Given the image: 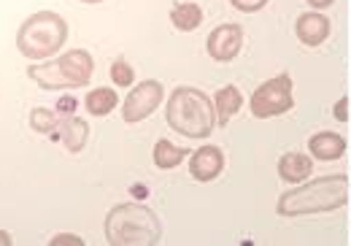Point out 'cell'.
Listing matches in <instances>:
<instances>
[{
	"instance_id": "6da1fadb",
	"label": "cell",
	"mask_w": 351,
	"mask_h": 246,
	"mask_svg": "<svg viewBox=\"0 0 351 246\" xmlns=\"http://www.w3.org/2000/svg\"><path fill=\"white\" fill-rule=\"evenodd\" d=\"M349 203V176H322L303 181L292 192H284L276 203L278 216L327 214Z\"/></svg>"
},
{
	"instance_id": "7a4b0ae2",
	"label": "cell",
	"mask_w": 351,
	"mask_h": 246,
	"mask_svg": "<svg viewBox=\"0 0 351 246\" xmlns=\"http://www.w3.org/2000/svg\"><path fill=\"white\" fill-rule=\"evenodd\" d=\"M106 241L111 246H157L162 241V225L149 205H114L106 216Z\"/></svg>"
},
{
	"instance_id": "3957f363",
	"label": "cell",
	"mask_w": 351,
	"mask_h": 246,
	"mask_svg": "<svg viewBox=\"0 0 351 246\" xmlns=\"http://www.w3.org/2000/svg\"><path fill=\"white\" fill-rule=\"evenodd\" d=\"M165 120L176 133L186 138H208L217 124V109L211 98L197 87H176L168 98Z\"/></svg>"
},
{
	"instance_id": "277c9868",
	"label": "cell",
	"mask_w": 351,
	"mask_h": 246,
	"mask_svg": "<svg viewBox=\"0 0 351 246\" xmlns=\"http://www.w3.org/2000/svg\"><path fill=\"white\" fill-rule=\"evenodd\" d=\"M68 41V22L54 11L27 16L16 33V49L27 60H49Z\"/></svg>"
},
{
	"instance_id": "5b68a950",
	"label": "cell",
	"mask_w": 351,
	"mask_h": 246,
	"mask_svg": "<svg viewBox=\"0 0 351 246\" xmlns=\"http://www.w3.org/2000/svg\"><path fill=\"white\" fill-rule=\"evenodd\" d=\"M95 71L92 54L87 49H71L57 60H49L44 65H30L27 76L41 89H76L87 87Z\"/></svg>"
},
{
	"instance_id": "8992f818",
	"label": "cell",
	"mask_w": 351,
	"mask_h": 246,
	"mask_svg": "<svg viewBox=\"0 0 351 246\" xmlns=\"http://www.w3.org/2000/svg\"><path fill=\"white\" fill-rule=\"evenodd\" d=\"M249 109L257 120H270V117H281L287 111L295 109V98H292V76L281 74L273 76L265 84H260L249 100Z\"/></svg>"
},
{
	"instance_id": "52a82bcc",
	"label": "cell",
	"mask_w": 351,
	"mask_h": 246,
	"mask_svg": "<svg viewBox=\"0 0 351 246\" xmlns=\"http://www.w3.org/2000/svg\"><path fill=\"white\" fill-rule=\"evenodd\" d=\"M162 84L157 79H146V82L135 84V89H130V95L122 103V120L125 122H143L146 117H152L157 111V106L162 103Z\"/></svg>"
},
{
	"instance_id": "ba28073f",
	"label": "cell",
	"mask_w": 351,
	"mask_h": 246,
	"mask_svg": "<svg viewBox=\"0 0 351 246\" xmlns=\"http://www.w3.org/2000/svg\"><path fill=\"white\" fill-rule=\"evenodd\" d=\"M206 49H208V57L217 60V63H232L241 49H243V27L235 25V22H227L219 25L208 33L206 38Z\"/></svg>"
},
{
	"instance_id": "9c48e42d",
	"label": "cell",
	"mask_w": 351,
	"mask_h": 246,
	"mask_svg": "<svg viewBox=\"0 0 351 246\" xmlns=\"http://www.w3.org/2000/svg\"><path fill=\"white\" fill-rule=\"evenodd\" d=\"M224 170V152L219 146H200L189 157V173L195 181H214Z\"/></svg>"
},
{
	"instance_id": "30bf717a",
	"label": "cell",
	"mask_w": 351,
	"mask_h": 246,
	"mask_svg": "<svg viewBox=\"0 0 351 246\" xmlns=\"http://www.w3.org/2000/svg\"><path fill=\"white\" fill-rule=\"evenodd\" d=\"M295 33H298L300 43H306V46H322V43L330 38L332 25H330V19H327L324 14L308 11V14H300V16H298Z\"/></svg>"
},
{
	"instance_id": "8fae6325",
	"label": "cell",
	"mask_w": 351,
	"mask_h": 246,
	"mask_svg": "<svg viewBox=\"0 0 351 246\" xmlns=\"http://www.w3.org/2000/svg\"><path fill=\"white\" fill-rule=\"evenodd\" d=\"M308 152H311V157H316V160H322V163H332V160H341L343 157V152H346V138L343 135H338V133H316V135H311V141H308Z\"/></svg>"
},
{
	"instance_id": "7c38bea8",
	"label": "cell",
	"mask_w": 351,
	"mask_h": 246,
	"mask_svg": "<svg viewBox=\"0 0 351 246\" xmlns=\"http://www.w3.org/2000/svg\"><path fill=\"white\" fill-rule=\"evenodd\" d=\"M311 173H313V163L303 152H287L278 160V176L289 184H303V181H308Z\"/></svg>"
},
{
	"instance_id": "4fadbf2b",
	"label": "cell",
	"mask_w": 351,
	"mask_h": 246,
	"mask_svg": "<svg viewBox=\"0 0 351 246\" xmlns=\"http://www.w3.org/2000/svg\"><path fill=\"white\" fill-rule=\"evenodd\" d=\"M60 141L65 144V149L71 155L82 152L89 141V124L82 117H76V114L62 117V122H60Z\"/></svg>"
},
{
	"instance_id": "5bb4252c",
	"label": "cell",
	"mask_w": 351,
	"mask_h": 246,
	"mask_svg": "<svg viewBox=\"0 0 351 246\" xmlns=\"http://www.w3.org/2000/svg\"><path fill=\"white\" fill-rule=\"evenodd\" d=\"M241 106H243V95H241V89H238V87H232V84L221 87L219 92H217V98H214L217 122L227 124L235 114H238V111H241Z\"/></svg>"
},
{
	"instance_id": "9a60e30c",
	"label": "cell",
	"mask_w": 351,
	"mask_h": 246,
	"mask_svg": "<svg viewBox=\"0 0 351 246\" xmlns=\"http://www.w3.org/2000/svg\"><path fill=\"white\" fill-rule=\"evenodd\" d=\"M171 22H173V27L178 33H192L203 22V8L197 3H192V0L176 3L173 8H171Z\"/></svg>"
},
{
	"instance_id": "2e32d148",
	"label": "cell",
	"mask_w": 351,
	"mask_h": 246,
	"mask_svg": "<svg viewBox=\"0 0 351 246\" xmlns=\"http://www.w3.org/2000/svg\"><path fill=\"white\" fill-rule=\"evenodd\" d=\"M84 103H87V111L92 117H106L119 106V95L111 87H97V89L89 92Z\"/></svg>"
},
{
	"instance_id": "e0dca14e",
	"label": "cell",
	"mask_w": 351,
	"mask_h": 246,
	"mask_svg": "<svg viewBox=\"0 0 351 246\" xmlns=\"http://www.w3.org/2000/svg\"><path fill=\"white\" fill-rule=\"evenodd\" d=\"M184 157H186V149L176 146V144L165 141V138L154 144V165H157V168H162V170L178 168V165L184 163Z\"/></svg>"
},
{
	"instance_id": "ac0fdd59",
	"label": "cell",
	"mask_w": 351,
	"mask_h": 246,
	"mask_svg": "<svg viewBox=\"0 0 351 246\" xmlns=\"http://www.w3.org/2000/svg\"><path fill=\"white\" fill-rule=\"evenodd\" d=\"M60 122H62V117L57 111L44 109V106H38V109L30 111V127L36 133H54V130H60Z\"/></svg>"
},
{
	"instance_id": "d6986e66",
	"label": "cell",
	"mask_w": 351,
	"mask_h": 246,
	"mask_svg": "<svg viewBox=\"0 0 351 246\" xmlns=\"http://www.w3.org/2000/svg\"><path fill=\"white\" fill-rule=\"evenodd\" d=\"M111 79H114L117 87H132L135 71H132V65H128L125 57H117V60H114V65H111Z\"/></svg>"
},
{
	"instance_id": "ffe728a7",
	"label": "cell",
	"mask_w": 351,
	"mask_h": 246,
	"mask_svg": "<svg viewBox=\"0 0 351 246\" xmlns=\"http://www.w3.org/2000/svg\"><path fill=\"white\" fill-rule=\"evenodd\" d=\"M230 3H232V8H238L243 14H254V11L265 8L270 0H230Z\"/></svg>"
},
{
	"instance_id": "44dd1931",
	"label": "cell",
	"mask_w": 351,
	"mask_h": 246,
	"mask_svg": "<svg viewBox=\"0 0 351 246\" xmlns=\"http://www.w3.org/2000/svg\"><path fill=\"white\" fill-rule=\"evenodd\" d=\"M76 106H79V100H76L73 95H65V98L57 100V114H60V117H71V114L76 111Z\"/></svg>"
},
{
	"instance_id": "7402d4cb",
	"label": "cell",
	"mask_w": 351,
	"mask_h": 246,
	"mask_svg": "<svg viewBox=\"0 0 351 246\" xmlns=\"http://www.w3.org/2000/svg\"><path fill=\"white\" fill-rule=\"evenodd\" d=\"M346 109H349V98H341V100L335 103V120H338V122H349V111H346Z\"/></svg>"
},
{
	"instance_id": "603a6c76",
	"label": "cell",
	"mask_w": 351,
	"mask_h": 246,
	"mask_svg": "<svg viewBox=\"0 0 351 246\" xmlns=\"http://www.w3.org/2000/svg\"><path fill=\"white\" fill-rule=\"evenodd\" d=\"M62 244L82 246V244H84V241H82L79 236H68V233H62V236H57V238H51V246H62Z\"/></svg>"
},
{
	"instance_id": "cb8c5ba5",
	"label": "cell",
	"mask_w": 351,
	"mask_h": 246,
	"mask_svg": "<svg viewBox=\"0 0 351 246\" xmlns=\"http://www.w3.org/2000/svg\"><path fill=\"white\" fill-rule=\"evenodd\" d=\"M335 0H308V5H313L316 11H322V8H330Z\"/></svg>"
},
{
	"instance_id": "d4e9b609",
	"label": "cell",
	"mask_w": 351,
	"mask_h": 246,
	"mask_svg": "<svg viewBox=\"0 0 351 246\" xmlns=\"http://www.w3.org/2000/svg\"><path fill=\"white\" fill-rule=\"evenodd\" d=\"M0 246H11V236L5 230H0Z\"/></svg>"
},
{
	"instance_id": "484cf974",
	"label": "cell",
	"mask_w": 351,
	"mask_h": 246,
	"mask_svg": "<svg viewBox=\"0 0 351 246\" xmlns=\"http://www.w3.org/2000/svg\"><path fill=\"white\" fill-rule=\"evenodd\" d=\"M82 3H103V0H82Z\"/></svg>"
}]
</instances>
